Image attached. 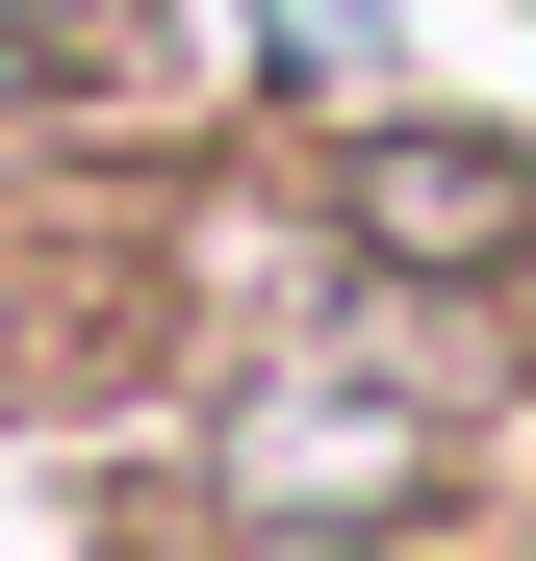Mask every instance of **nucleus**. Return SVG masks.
<instances>
[{"instance_id": "obj_1", "label": "nucleus", "mask_w": 536, "mask_h": 561, "mask_svg": "<svg viewBox=\"0 0 536 561\" xmlns=\"http://www.w3.org/2000/svg\"><path fill=\"white\" fill-rule=\"evenodd\" d=\"M357 230H384V255H434V280H486V255L536 230V179H511L486 128H384V153H357Z\"/></svg>"}]
</instances>
